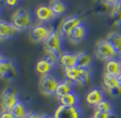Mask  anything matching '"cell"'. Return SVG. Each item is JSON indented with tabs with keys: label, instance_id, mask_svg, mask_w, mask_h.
I'll list each match as a JSON object with an SVG mask.
<instances>
[{
	"label": "cell",
	"instance_id": "1",
	"mask_svg": "<svg viewBox=\"0 0 121 118\" xmlns=\"http://www.w3.org/2000/svg\"><path fill=\"white\" fill-rule=\"evenodd\" d=\"M43 46L47 53L55 56L59 60L60 55L62 54V34L60 33L59 29H51L49 35L43 41Z\"/></svg>",
	"mask_w": 121,
	"mask_h": 118
},
{
	"label": "cell",
	"instance_id": "2",
	"mask_svg": "<svg viewBox=\"0 0 121 118\" xmlns=\"http://www.w3.org/2000/svg\"><path fill=\"white\" fill-rule=\"evenodd\" d=\"M94 53L99 60L103 61L116 59L119 56V54L114 50V48L110 45V43L106 39H101L96 42L94 47Z\"/></svg>",
	"mask_w": 121,
	"mask_h": 118
},
{
	"label": "cell",
	"instance_id": "3",
	"mask_svg": "<svg viewBox=\"0 0 121 118\" xmlns=\"http://www.w3.org/2000/svg\"><path fill=\"white\" fill-rule=\"evenodd\" d=\"M31 13L26 8H19L11 16V23L16 30H25L31 25Z\"/></svg>",
	"mask_w": 121,
	"mask_h": 118
},
{
	"label": "cell",
	"instance_id": "4",
	"mask_svg": "<svg viewBox=\"0 0 121 118\" xmlns=\"http://www.w3.org/2000/svg\"><path fill=\"white\" fill-rule=\"evenodd\" d=\"M19 101V96L17 90L13 87H7L0 95V104L3 110L10 111L11 108Z\"/></svg>",
	"mask_w": 121,
	"mask_h": 118
},
{
	"label": "cell",
	"instance_id": "5",
	"mask_svg": "<svg viewBox=\"0 0 121 118\" xmlns=\"http://www.w3.org/2000/svg\"><path fill=\"white\" fill-rule=\"evenodd\" d=\"M59 81L51 74L41 75L39 80V90L45 95H53L56 92Z\"/></svg>",
	"mask_w": 121,
	"mask_h": 118
},
{
	"label": "cell",
	"instance_id": "6",
	"mask_svg": "<svg viewBox=\"0 0 121 118\" xmlns=\"http://www.w3.org/2000/svg\"><path fill=\"white\" fill-rule=\"evenodd\" d=\"M80 24H83V17L78 15L69 16L61 22V24L59 26V31L62 35L68 36V34Z\"/></svg>",
	"mask_w": 121,
	"mask_h": 118
},
{
	"label": "cell",
	"instance_id": "7",
	"mask_svg": "<svg viewBox=\"0 0 121 118\" xmlns=\"http://www.w3.org/2000/svg\"><path fill=\"white\" fill-rule=\"evenodd\" d=\"M102 83H103V88L110 95L114 96V97H117V96L121 95V87L118 83L117 77L108 75V74L104 73L102 78Z\"/></svg>",
	"mask_w": 121,
	"mask_h": 118
},
{
	"label": "cell",
	"instance_id": "8",
	"mask_svg": "<svg viewBox=\"0 0 121 118\" xmlns=\"http://www.w3.org/2000/svg\"><path fill=\"white\" fill-rule=\"evenodd\" d=\"M58 59L55 56L48 54L45 57L41 58L38 62L36 63V72L39 73L40 75H45V74H49V72L52 70L53 66L56 62H58Z\"/></svg>",
	"mask_w": 121,
	"mask_h": 118
},
{
	"label": "cell",
	"instance_id": "9",
	"mask_svg": "<svg viewBox=\"0 0 121 118\" xmlns=\"http://www.w3.org/2000/svg\"><path fill=\"white\" fill-rule=\"evenodd\" d=\"M17 76V69L11 60L3 58L0 61V78L14 80Z\"/></svg>",
	"mask_w": 121,
	"mask_h": 118
},
{
	"label": "cell",
	"instance_id": "10",
	"mask_svg": "<svg viewBox=\"0 0 121 118\" xmlns=\"http://www.w3.org/2000/svg\"><path fill=\"white\" fill-rule=\"evenodd\" d=\"M82 112L78 106L67 107L59 105L54 112V118H81Z\"/></svg>",
	"mask_w": 121,
	"mask_h": 118
},
{
	"label": "cell",
	"instance_id": "11",
	"mask_svg": "<svg viewBox=\"0 0 121 118\" xmlns=\"http://www.w3.org/2000/svg\"><path fill=\"white\" fill-rule=\"evenodd\" d=\"M51 29L52 28H48L47 26L42 25V24L33 26L31 30H30V34H29L30 40L35 43L43 42L46 39V37L49 35Z\"/></svg>",
	"mask_w": 121,
	"mask_h": 118
},
{
	"label": "cell",
	"instance_id": "12",
	"mask_svg": "<svg viewBox=\"0 0 121 118\" xmlns=\"http://www.w3.org/2000/svg\"><path fill=\"white\" fill-rule=\"evenodd\" d=\"M85 36H86V28L83 24H80L68 34L67 38L73 44H79L80 42L84 40Z\"/></svg>",
	"mask_w": 121,
	"mask_h": 118
},
{
	"label": "cell",
	"instance_id": "13",
	"mask_svg": "<svg viewBox=\"0 0 121 118\" xmlns=\"http://www.w3.org/2000/svg\"><path fill=\"white\" fill-rule=\"evenodd\" d=\"M103 99H104V93L99 88H92L90 91H88V93L86 94L85 97L86 103L89 106H93V107L96 106Z\"/></svg>",
	"mask_w": 121,
	"mask_h": 118
},
{
	"label": "cell",
	"instance_id": "14",
	"mask_svg": "<svg viewBox=\"0 0 121 118\" xmlns=\"http://www.w3.org/2000/svg\"><path fill=\"white\" fill-rule=\"evenodd\" d=\"M93 62V57L91 53L87 51H80L76 54V66L81 69H86L91 67Z\"/></svg>",
	"mask_w": 121,
	"mask_h": 118
},
{
	"label": "cell",
	"instance_id": "15",
	"mask_svg": "<svg viewBox=\"0 0 121 118\" xmlns=\"http://www.w3.org/2000/svg\"><path fill=\"white\" fill-rule=\"evenodd\" d=\"M104 73L111 76L117 77L121 74V62L119 59H110L108 61H105L104 66Z\"/></svg>",
	"mask_w": 121,
	"mask_h": 118
},
{
	"label": "cell",
	"instance_id": "16",
	"mask_svg": "<svg viewBox=\"0 0 121 118\" xmlns=\"http://www.w3.org/2000/svg\"><path fill=\"white\" fill-rule=\"evenodd\" d=\"M17 31L12 23L0 19V40H7L11 38Z\"/></svg>",
	"mask_w": 121,
	"mask_h": 118
},
{
	"label": "cell",
	"instance_id": "17",
	"mask_svg": "<svg viewBox=\"0 0 121 118\" xmlns=\"http://www.w3.org/2000/svg\"><path fill=\"white\" fill-rule=\"evenodd\" d=\"M35 14L37 19L39 21H42V22H48V21L54 19L56 17L53 11L51 10V8L46 5L38 6L35 10Z\"/></svg>",
	"mask_w": 121,
	"mask_h": 118
},
{
	"label": "cell",
	"instance_id": "18",
	"mask_svg": "<svg viewBox=\"0 0 121 118\" xmlns=\"http://www.w3.org/2000/svg\"><path fill=\"white\" fill-rule=\"evenodd\" d=\"M59 63L65 69L76 66V54L69 53V52H62L59 57Z\"/></svg>",
	"mask_w": 121,
	"mask_h": 118
},
{
	"label": "cell",
	"instance_id": "19",
	"mask_svg": "<svg viewBox=\"0 0 121 118\" xmlns=\"http://www.w3.org/2000/svg\"><path fill=\"white\" fill-rule=\"evenodd\" d=\"M59 101H60V105H63V106H67V107L78 106L79 97L74 91H71V92L61 96L59 98Z\"/></svg>",
	"mask_w": 121,
	"mask_h": 118
},
{
	"label": "cell",
	"instance_id": "20",
	"mask_svg": "<svg viewBox=\"0 0 121 118\" xmlns=\"http://www.w3.org/2000/svg\"><path fill=\"white\" fill-rule=\"evenodd\" d=\"M106 40L110 43V45L114 48V50L118 54H121V33L117 31H112L108 33Z\"/></svg>",
	"mask_w": 121,
	"mask_h": 118
},
{
	"label": "cell",
	"instance_id": "21",
	"mask_svg": "<svg viewBox=\"0 0 121 118\" xmlns=\"http://www.w3.org/2000/svg\"><path fill=\"white\" fill-rule=\"evenodd\" d=\"M83 71H84V69H81V68L77 67V66L65 69L66 79L70 80L73 83H78L81 76H82V74H83Z\"/></svg>",
	"mask_w": 121,
	"mask_h": 118
},
{
	"label": "cell",
	"instance_id": "22",
	"mask_svg": "<svg viewBox=\"0 0 121 118\" xmlns=\"http://www.w3.org/2000/svg\"><path fill=\"white\" fill-rule=\"evenodd\" d=\"M49 7L51 8V10L53 11L54 15L56 17L63 15L64 13L67 11V6L61 0H51L49 3Z\"/></svg>",
	"mask_w": 121,
	"mask_h": 118
},
{
	"label": "cell",
	"instance_id": "23",
	"mask_svg": "<svg viewBox=\"0 0 121 118\" xmlns=\"http://www.w3.org/2000/svg\"><path fill=\"white\" fill-rule=\"evenodd\" d=\"M72 87H73V82H71L70 80H64L58 83V86H57V89H56V92L55 95L57 96L58 98H60L61 96L65 95L69 92L72 91Z\"/></svg>",
	"mask_w": 121,
	"mask_h": 118
},
{
	"label": "cell",
	"instance_id": "24",
	"mask_svg": "<svg viewBox=\"0 0 121 118\" xmlns=\"http://www.w3.org/2000/svg\"><path fill=\"white\" fill-rule=\"evenodd\" d=\"M10 112L12 113L14 118H24L28 113L26 111V107H25L24 103L22 101H20V100L11 108Z\"/></svg>",
	"mask_w": 121,
	"mask_h": 118
},
{
	"label": "cell",
	"instance_id": "25",
	"mask_svg": "<svg viewBox=\"0 0 121 118\" xmlns=\"http://www.w3.org/2000/svg\"><path fill=\"white\" fill-rule=\"evenodd\" d=\"M95 110L113 114V105H112V103L110 101L103 99L102 101H100L96 106H95Z\"/></svg>",
	"mask_w": 121,
	"mask_h": 118
},
{
	"label": "cell",
	"instance_id": "26",
	"mask_svg": "<svg viewBox=\"0 0 121 118\" xmlns=\"http://www.w3.org/2000/svg\"><path fill=\"white\" fill-rule=\"evenodd\" d=\"M111 113H106V112H101L98 110H95L93 113V117L94 118H112Z\"/></svg>",
	"mask_w": 121,
	"mask_h": 118
},
{
	"label": "cell",
	"instance_id": "27",
	"mask_svg": "<svg viewBox=\"0 0 121 118\" xmlns=\"http://www.w3.org/2000/svg\"><path fill=\"white\" fill-rule=\"evenodd\" d=\"M100 1V3L102 4V5H105V6H114L115 4H117L120 0H99Z\"/></svg>",
	"mask_w": 121,
	"mask_h": 118
},
{
	"label": "cell",
	"instance_id": "28",
	"mask_svg": "<svg viewBox=\"0 0 121 118\" xmlns=\"http://www.w3.org/2000/svg\"><path fill=\"white\" fill-rule=\"evenodd\" d=\"M0 118H14L12 113L8 110H3L1 113H0Z\"/></svg>",
	"mask_w": 121,
	"mask_h": 118
},
{
	"label": "cell",
	"instance_id": "29",
	"mask_svg": "<svg viewBox=\"0 0 121 118\" xmlns=\"http://www.w3.org/2000/svg\"><path fill=\"white\" fill-rule=\"evenodd\" d=\"M20 0H5V4L10 7H13L15 5H17V4L19 3Z\"/></svg>",
	"mask_w": 121,
	"mask_h": 118
},
{
	"label": "cell",
	"instance_id": "30",
	"mask_svg": "<svg viewBox=\"0 0 121 118\" xmlns=\"http://www.w3.org/2000/svg\"><path fill=\"white\" fill-rule=\"evenodd\" d=\"M24 118H40V115L35 112H28Z\"/></svg>",
	"mask_w": 121,
	"mask_h": 118
},
{
	"label": "cell",
	"instance_id": "31",
	"mask_svg": "<svg viewBox=\"0 0 121 118\" xmlns=\"http://www.w3.org/2000/svg\"><path fill=\"white\" fill-rule=\"evenodd\" d=\"M40 118H54V116H50V115H47V114H41Z\"/></svg>",
	"mask_w": 121,
	"mask_h": 118
},
{
	"label": "cell",
	"instance_id": "32",
	"mask_svg": "<svg viewBox=\"0 0 121 118\" xmlns=\"http://www.w3.org/2000/svg\"><path fill=\"white\" fill-rule=\"evenodd\" d=\"M117 80H118V83H119V85H120V87H121V74L117 76Z\"/></svg>",
	"mask_w": 121,
	"mask_h": 118
},
{
	"label": "cell",
	"instance_id": "33",
	"mask_svg": "<svg viewBox=\"0 0 121 118\" xmlns=\"http://www.w3.org/2000/svg\"><path fill=\"white\" fill-rule=\"evenodd\" d=\"M119 61L121 62V54H119Z\"/></svg>",
	"mask_w": 121,
	"mask_h": 118
},
{
	"label": "cell",
	"instance_id": "34",
	"mask_svg": "<svg viewBox=\"0 0 121 118\" xmlns=\"http://www.w3.org/2000/svg\"><path fill=\"white\" fill-rule=\"evenodd\" d=\"M3 59V57H2V56H1V54H0V61H1Z\"/></svg>",
	"mask_w": 121,
	"mask_h": 118
},
{
	"label": "cell",
	"instance_id": "35",
	"mask_svg": "<svg viewBox=\"0 0 121 118\" xmlns=\"http://www.w3.org/2000/svg\"><path fill=\"white\" fill-rule=\"evenodd\" d=\"M119 4H120V8H121V0H120V2H119Z\"/></svg>",
	"mask_w": 121,
	"mask_h": 118
},
{
	"label": "cell",
	"instance_id": "36",
	"mask_svg": "<svg viewBox=\"0 0 121 118\" xmlns=\"http://www.w3.org/2000/svg\"><path fill=\"white\" fill-rule=\"evenodd\" d=\"M91 118H94V117H93V116H92V117H91Z\"/></svg>",
	"mask_w": 121,
	"mask_h": 118
}]
</instances>
